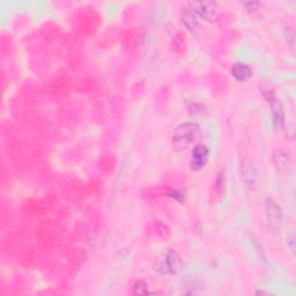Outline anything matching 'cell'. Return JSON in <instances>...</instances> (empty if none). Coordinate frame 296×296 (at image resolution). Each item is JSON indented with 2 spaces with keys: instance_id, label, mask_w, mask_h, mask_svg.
Wrapping results in <instances>:
<instances>
[{
  "instance_id": "obj_1",
  "label": "cell",
  "mask_w": 296,
  "mask_h": 296,
  "mask_svg": "<svg viewBox=\"0 0 296 296\" xmlns=\"http://www.w3.org/2000/svg\"><path fill=\"white\" fill-rule=\"evenodd\" d=\"M202 134V127L194 122H184L177 125L172 132L171 141L177 151H184L189 148Z\"/></svg>"
},
{
  "instance_id": "obj_2",
  "label": "cell",
  "mask_w": 296,
  "mask_h": 296,
  "mask_svg": "<svg viewBox=\"0 0 296 296\" xmlns=\"http://www.w3.org/2000/svg\"><path fill=\"white\" fill-rule=\"evenodd\" d=\"M182 267H183V262L179 252L170 249L163 256L162 261L154 266V271L160 275H175L182 270Z\"/></svg>"
},
{
  "instance_id": "obj_3",
  "label": "cell",
  "mask_w": 296,
  "mask_h": 296,
  "mask_svg": "<svg viewBox=\"0 0 296 296\" xmlns=\"http://www.w3.org/2000/svg\"><path fill=\"white\" fill-rule=\"evenodd\" d=\"M263 95L266 98V101L270 103L273 127L277 131L282 130L285 126V111L281 102L275 97L273 90H266V92L263 93Z\"/></svg>"
},
{
  "instance_id": "obj_4",
  "label": "cell",
  "mask_w": 296,
  "mask_h": 296,
  "mask_svg": "<svg viewBox=\"0 0 296 296\" xmlns=\"http://www.w3.org/2000/svg\"><path fill=\"white\" fill-rule=\"evenodd\" d=\"M264 208H265V218L268 227L273 230L280 229L282 221H284V212H282L280 205L274 199L267 198Z\"/></svg>"
},
{
  "instance_id": "obj_5",
  "label": "cell",
  "mask_w": 296,
  "mask_h": 296,
  "mask_svg": "<svg viewBox=\"0 0 296 296\" xmlns=\"http://www.w3.org/2000/svg\"><path fill=\"white\" fill-rule=\"evenodd\" d=\"M189 10L192 11L195 16L200 20L209 21L215 14L216 4L213 2H193L189 3Z\"/></svg>"
},
{
  "instance_id": "obj_6",
  "label": "cell",
  "mask_w": 296,
  "mask_h": 296,
  "mask_svg": "<svg viewBox=\"0 0 296 296\" xmlns=\"http://www.w3.org/2000/svg\"><path fill=\"white\" fill-rule=\"evenodd\" d=\"M209 159V148L206 145H197L194 146L191 153L190 168L194 171L202 170L203 168L207 165Z\"/></svg>"
},
{
  "instance_id": "obj_7",
  "label": "cell",
  "mask_w": 296,
  "mask_h": 296,
  "mask_svg": "<svg viewBox=\"0 0 296 296\" xmlns=\"http://www.w3.org/2000/svg\"><path fill=\"white\" fill-rule=\"evenodd\" d=\"M240 174L242 177L245 185L250 189H256L258 184V174L256 168H254L253 163L248 160V159H243L240 162Z\"/></svg>"
},
{
  "instance_id": "obj_8",
  "label": "cell",
  "mask_w": 296,
  "mask_h": 296,
  "mask_svg": "<svg viewBox=\"0 0 296 296\" xmlns=\"http://www.w3.org/2000/svg\"><path fill=\"white\" fill-rule=\"evenodd\" d=\"M181 21L186 29L190 30L191 33L197 34L202 29V26H200V21L197 16H195L194 13L192 11H190L189 8L183 11L181 16Z\"/></svg>"
},
{
  "instance_id": "obj_9",
  "label": "cell",
  "mask_w": 296,
  "mask_h": 296,
  "mask_svg": "<svg viewBox=\"0 0 296 296\" xmlns=\"http://www.w3.org/2000/svg\"><path fill=\"white\" fill-rule=\"evenodd\" d=\"M230 72H231V75H233V78L236 81H239V83H244V81H247L248 79L251 78V75H252L251 67L245 63H235L233 67H231Z\"/></svg>"
},
{
  "instance_id": "obj_10",
  "label": "cell",
  "mask_w": 296,
  "mask_h": 296,
  "mask_svg": "<svg viewBox=\"0 0 296 296\" xmlns=\"http://www.w3.org/2000/svg\"><path fill=\"white\" fill-rule=\"evenodd\" d=\"M214 190L219 197H224L226 192V176H225V169H221L219 171V174L214 182Z\"/></svg>"
},
{
  "instance_id": "obj_11",
  "label": "cell",
  "mask_w": 296,
  "mask_h": 296,
  "mask_svg": "<svg viewBox=\"0 0 296 296\" xmlns=\"http://www.w3.org/2000/svg\"><path fill=\"white\" fill-rule=\"evenodd\" d=\"M273 161H274L278 168H284V169H287L289 166V157L282 151H278L274 153V155H273Z\"/></svg>"
},
{
  "instance_id": "obj_12",
  "label": "cell",
  "mask_w": 296,
  "mask_h": 296,
  "mask_svg": "<svg viewBox=\"0 0 296 296\" xmlns=\"http://www.w3.org/2000/svg\"><path fill=\"white\" fill-rule=\"evenodd\" d=\"M132 294L133 295H148V294H151V291H149V286L146 284L144 280L135 281V284L133 285V290H132Z\"/></svg>"
},
{
  "instance_id": "obj_13",
  "label": "cell",
  "mask_w": 296,
  "mask_h": 296,
  "mask_svg": "<svg viewBox=\"0 0 296 296\" xmlns=\"http://www.w3.org/2000/svg\"><path fill=\"white\" fill-rule=\"evenodd\" d=\"M154 228L156 230V234L160 236L162 239L168 238L169 235V227H168L166 224H163L162 221H155L154 222Z\"/></svg>"
},
{
  "instance_id": "obj_14",
  "label": "cell",
  "mask_w": 296,
  "mask_h": 296,
  "mask_svg": "<svg viewBox=\"0 0 296 296\" xmlns=\"http://www.w3.org/2000/svg\"><path fill=\"white\" fill-rule=\"evenodd\" d=\"M286 242H287V247L290 249V251L295 253V234H294V231H290V233L287 235Z\"/></svg>"
},
{
  "instance_id": "obj_15",
  "label": "cell",
  "mask_w": 296,
  "mask_h": 296,
  "mask_svg": "<svg viewBox=\"0 0 296 296\" xmlns=\"http://www.w3.org/2000/svg\"><path fill=\"white\" fill-rule=\"evenodd\" d=\"M167 195H169L172 199L177 200L179 203H183V199H184V192H182L181 190H172L170 192H168Z\"/></svg>"
},
{
  "instance_id": "obj_16",
  "label": "cell",
  "mask_w": 296,
  "mask_h": 296,
  "mask_svg": "<svg viewBox=\"0 0 296 296\" xmlns=\"http://www.w3.org/2000/svg\"><path fill=\"white\" fill-rule=\"evenodd\" d=\"M244 5L247 6L249 12H258L262 8V4L258 2H248L244 3Z\"/></svg>"
},
{
  "instance_id": "obj_17",
  "label": "cell",
  "mask_w": 296,
  "mask_h": 296,
  "mask_svg": "<svg viewBox=\"0 0 296 296\" xmlns=\"http://www.w3.org/2000/svg\"><path fill=\"white\" fill-rule=\"evenodd\" d=\"M273 293L271 291H267V290H258L256 291V295H272Z\"/></svg>"
}]
</instances>
